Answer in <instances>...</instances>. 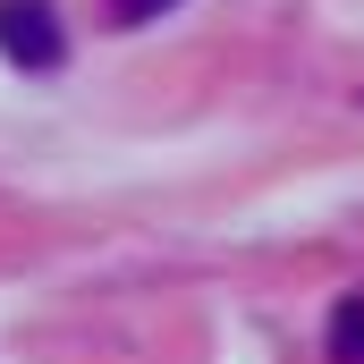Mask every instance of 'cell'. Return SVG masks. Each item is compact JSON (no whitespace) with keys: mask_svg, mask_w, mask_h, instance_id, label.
I'll use <instances>...</instances> for the list:
<instances>
[{"mask_svg":"<svg viewBox=\"0 0 364 364\" xmlns=\"http://www.w3.org/2000/svg\"><path fill=\"white\" fill-rule=\"evenodd\" d=\"M0 60L9 68H34V77H51L68 60V34H60L51 0H0Z\"/></svg>","mask_w":364,"mask_h":364,"instance_id":"obj_1","label":"cell"},{"mask_svg":"<svg viewBox=\"0 0 364 364\" xmlns=\"http://www.w3.org/2000/svg\"><path fill=\"white\" fill-rule=\"evenodd\" d=\"M331 364H364V296L331 305Z\"/></svg>","mask_w":364,"mask_h":364,"instance_id":"obj_2","label":"cell"},{"mask_svg":"<svg viewBox=\"0 0 364 364\" xmlns=\"http://www.w3.org/2000/svg\"><path fill=\"white\" fill-rule=\"evenodd\" d=\"M178 0H110V26H153V17H170Z\"/></svg>","mask_w":364,"mask_h":364,"instance_id":"obj_3","label":"cell"}]
</instances>
